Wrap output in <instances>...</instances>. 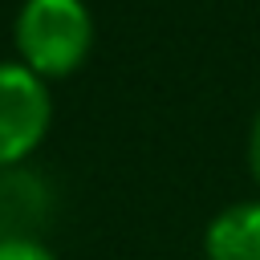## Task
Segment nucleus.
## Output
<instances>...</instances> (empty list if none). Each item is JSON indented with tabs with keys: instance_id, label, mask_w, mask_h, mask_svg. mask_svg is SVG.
Wrapping results in <instances>:
<instances>
[{
	"instance_id": "f257e3e1",
	"label": "nucleus",
	"mask_w": 260,
	"mask_h": 260,
	"mask_svg": "<svg viewBox=\"0 0 260 260\" xmlns=\"http://www.w3.org/2000/svg\"><path fill=\"white\" fill-rule=\"evenodd\" d=\"M20 61L41 77H61L89 53L93 16L81 0H24L12 20Z\"/></svg>"
},
{
	"instance_id": "f03ea898",
	"label": "nucleus",
	"mask_w": 260,
	"mask_h": 260,
	"mask_svg": "<svg viewBox=\"0 0 260 260\" xmlns=\"http://www.w3.org/2000/svg\"><path fill=\"white\" fill-rule=\"evenodd\" d=\"M53 102L41 73L24 61H0V167L24 158L49 130Z\"/></svg>"
},
{
	"instance_id": "7ed1b4c3",
	"label": "nucleus",
	"mask_w": 260,
	"mask_h": 260,
	"mask_svg": "<svg viewBox=\"0 0 260 260\" xmlns=\"http://www.w3.org/2000/svg\"><path fill=\"white\" fill-rule=\"evenodd\" d=\"M207 260H260V199H240L215 211L203 228Z\"/></svg>"
},
{
	"instance_id": "20e7f679",
	"label": "nucleus",
	"mask_w": 260,
	"mask_h": 260,
	"mask_svg": "<svg viewBox=\"0 0 260 260\" xmlns=\"http://www.w3.org/2000/svg\"><path fill=\"white\" fill-rule=\"evenodd\" d=\"M0 260H57V256L41 240L12 232V236H0Z\"/></svg>"
},
{
	"instance_id": "39448f33",
	"label": "nucleus",
	"mask_w": 260,
	"mask_h": 260,
	"mask_svg": "<svg viewBox=\"0 0 260 260\" xmlns=\"http://www.w3.org/2000/svg\"><path fill=\"white\" fill-rule=\"evenodd\" d=\"M248 162H252V175L260 179V110H256L252 130H248Z\"/></svg>"
}]
</instances>
